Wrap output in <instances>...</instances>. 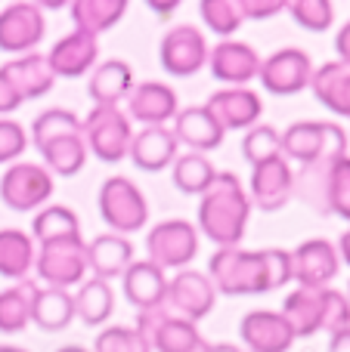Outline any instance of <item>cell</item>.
Returning <instances> with one entry per match:
<instances>
[{
	"mask_svg": "<svg viewBox=\"0 0 350 352\" xmlns=\"http://www.w3.org/2000/svg\"><path fill=\"white\" fill-rule=\"evenodd\" d=\"M208 278L214 285V291L227 294V297L267 294L273 287H285L291 281V254L279 248H217L208 260Z\"/></svg>",
	"mask_w": 350,
	"mask_h": 352,
	"instance_id": "1",
	"label": "cell"
},
{
	"mask_svg": "<svg viewBox=\"0 0 350 352\" xmlns=\"http://www.w3.org/2000/svg\"><path fill=\"white\" fill-rule=\"evenodd\" d=\"M248 217H251V201L242 179L236 173H217L198 201L196 229L217 248H239L248 229Z\"/></svg>",
	"mask_w": 350,
	"mask_h": 352,
	"instance_id": "2",
	"label": "cell"
},
{
	"mask_svg": "<svg viewBox=\"0 0 350 352\" xmlns=\"http://www.w3.org/2000/svg\"><path fill=\"white\" fill-rule=\"evenodd\" d=\"M31 142L41 152L50 176H74L87 164V142L81 121L68 109H47L31 124Z\"/></svg>",
	"mask_w": 350,
	"mask_h": 352,
	"instance_id": "3",
	"label": "cell"
},
{
	"mask_svg": "<svg viewBox=\"0 0 350 352\" xmlns=\"http://www.w3.org/2000/svg\"><path fill=\"white\" fill-rule=\"evenodd\" d=\"M295 198H301L316 213H335L350 223V158L332 164L301 167L295 173Z\"/></svg>",
	"mask_w": 350,
	"mask_h": 352,
	"instance_id": "4",
	"label": "cell"
},
{
	"mask_svg": "<svg viewBox=\"0 0 350 352\" xmlns=\"http://www.w3.org/2000/svg\"><path fill=\"white\" fill-rule=\"evenodd\" d=\"M347 155V133L335 121H298L282 133V158L301 167L332 164Z\"/></svg>",
	"mask_w": 350,
	"mask_h": 352,
	"instance_id": "5",
	"label": "cell"
},
{
	"mask_svg": "<svg viewBox=\"0 0 350 352\" xmlns=\"http://www.w3.org/2000/svg\"><path fill=\"white\" fill-rule=\"evenodd\" d=\"M99 217L115 235H134L149 223L146 195L127 176H109L99 186Z\"/></svg>",
	"mask_w": 350,
	"mask_h": 352,
	"instance_id": "6",
	"label": "cell"
},
{
	"mask_svg": "<svg viewBox=\"0 0 350 352\" xmlns=\"http://www.w3.org/2000/svg\"><path fill=\"white\" fill-rule=\"evenodd\" d=\"M81 133H84L87 152H93L103 164L124 161L130 152V140H134L127 111L112 109V105H93L90 115L81 121Z\"/></svg>",
	"mask_w": 350,
	"mask_h": 352,
	"instance_id": "7",
	"label": "cell"
},
{
	"mask_svg": "<svg viewBox=\"0 0 350 352\" xmlns=\"http://www.w3.org/2000/svg\"><path fill=\"white\" fill-rule=\"evenodd\" d=\"M34 272L47 287L68 291L74 285H84L87 266V244L84 238H62V241L41 244V254L34 256Z\"/></svg>",
	"mask_w": 350,
	"mask_h": 352,
	"instance_id": "8",
	"label": "cell"
},
{
	"mask_svg": "<svg viewBox=\"0 0 350 352\" xmlns=\"http://www.w3.org/2000/svg\"><path fill=\"white\" fill-rule=\"evenodd\" d=\"M53 198V176L43 164H28V161H16L0 176V201L3 207L16 213H31L47 207Z\"/></svg>",
	"mask_w": 350,
	"mask_h": 352,
	"instance_id": "9",
	"label": "cell"
},
{
	"mask_svg": "<svg viewBox=\"0 0 350 352\" xmlns=\"http://www.w3.org/2000/svg\"><path fill=\"white\" fill-rule=\"evenodd\" d=\"M149 263L158 269H186L198 254V229L189 219H165L146 235Z\"/></svg>",
	"mask_w": 350,
	"mask_h": 352,
	"instance_id": "10",
	"label": "cell"
},
{
	"mask_svg": "<svg viewBox=\"0 0 350 352\" xmlns=\"http://www.w3.org/2000/svg\"><path fill=\"white\" fill-rule=\"evenodd\" d=\"M136 331L143 334V340L149 343L152 352H189L202 340L196 324L174 316L167 306L140 312L136 316Z\"/></svg>",
	"mask_w": 350,
	"mask_h": 352,
	"instance_id": "11",
	"label": "cell"
},
{
	"mask_svg": "<svg viewBox=\"0 0 350 352\" xmlns=\"http://www.w3.org/2000/svg\"><path fill=\"white\" fill-rule=\"evenodd\" d=\"M217 303V291L211 285L208 272L198 269H180L174 278H167V294H165V306L174 316L186 318V322H202Z\"/></svg>",
	"mask_w": 350,
	"mask_h": 352,
	"instance_id": "12",
	"label": "cell"
},
{
	"mask_svg": "<svg viewBox=\"0 0 350 352\" xmlns=\"http://www.w3.org/2000/svg\"><path fill=\"white\" fill-rule=\"evenodd\" d=\"M264 90H270L273 96H295V93L307 90L310 78H313V62L304 50L298 47H282L273 56L260 59L258 72Z\"/></svg>",
	"mask_w": 350,
	"mask_h": 352,
	"instance_id": "13",
	"label": "cell"
},
{
	"mask_svg": "<svg viewBox=\"0 0 350 352\" xmlns=\"http://www.w3.org/2000/svg\"><path fill=\"white\" fill-rule=\"evenodd\" d=\"M158 59L171 78H192L208 65V41L196 25H177L161 37Z\"/></svg>",
	"mask_w": 350,
	"mask_h": 352,
	"instance_id": "14",
	"label": "cell"
},
{
	"mask_svg": "<svg viewBox=\"0 0 350 352\" xmlns=\"http://www.w3.org/2000/svg\"><path fill=\"white\" fill-rule=\"evenodd\" d=\"M43 34H47V19L37 3H10L0 10V50L3 53H34Z\"/></svg>",
	"mask_w": 350,
	"mask_h": 352,
	"instance_id": "15",
	"label": "cell"
},
{
	"mask_svg": "<svg viewBox=\"0 0 350 352\" xmlns=\"http://www.w3.org/2000/svg\"><path fill=\"white\" fill-rule=\"evenodd\" d=\"M291 198H295V170L282 155L251 167V195H248L251 207H258L260 213H276Z\"/></svg>",
	"mask_w": 350,
	"mask_h": 352,
	"instance_id": "16",
	"label": "cell"
},
{
	"mask_svg": "<svg viewBox=\"0 0 350 352\" xmlns=\"http://www.w3.org/2000/svg\"><path fill=\"white\" fill-rule=\"evenodd\" d=\"M291 254V281L301 287H329V281L338 275L341 256L338 248L326 238H310L301 241Z\"/></svg>",
	"mask_w": 350,
	"mask_h": 352,
	"instance_id": "17",
	"label": "cell"
},
{
	"mask_svg": "<svg viewBox=\"0 0 350 352\" xmlns=\"http://www.w3.org/2000/svg\"><path fill=\"white\" fill-rule=\"evenodd\" d=\"M205 109L214 115L223 133H229V130H251L264 111V102L248 87H223V90L211 93Z\"/></svg>",
	"mask_w": 350,
	"mask_h": 352,
	"instance_id": "18",
	"label": "cell"
},
{
	"mask_svg": "<svg viewBox=\"0 0 350 352\" xmlns=\"http://www.w3.org/2000/svg\"><path fill=\"white\" fill-rule=\"evenodd\" d=\"M239 337L245 343V352H289L295 343V334L282 318V312L273 309L248 312L239 324Z\"/></svg>",
	"mask_w": 350,
	"mask_h": 352,
	"instance_id": "19",
	"label": "cell"
},
{
	"mask_svg": "<svg viewBox=\"0 0 350 352\" xmlns=\"http://www.w3.org/2000/svg\"><path fill=\"white\" fill-rule=\"evenodd\" d=\"M208 65L220 84L227 87H248L260 72V56L254 47L242 41H220L208 53Z\"/></svg>",
	"mask_w": 350,
	"mask_h": 352,
	"instance_id": "20",
	"label": "cell"
},
{
	"mask_svg": "<svg viewBox=\"0 0 350 352\" xmlns=\"http://www.w3.org/2000/svg\"><path fill=\"white\" fill-rule=\"evenodd\" d=\"M121 291H124V300H127L136 312L158 309V306H165L167 275H165V269H158L155 263L134 260L127 266V272L121 275Z\"/></svg>",
	"mask_w": 350,
	"mask_h": 352,
	"instance_id": "21",
	"label": "cell"
},
{
	"mask_svg": "<svg viewBox=\"0 0 350 352\" xmlns=\"http://www.w3.org/2000/svg\"><path fill=\"white\" fill-rule=\"evenodd\" d=\"M177 93L161 80H143L127 96V115L146 127H165L177 118Z\"/></svg>",
	"mask_w": 350,
	"mask_h": 352,
	"instance_id": "22",
	"label": "cell"
},
{
	"mask_svg": "<svg viewBox=\"0 0 350 352\" xmlns=\"http://www.w3.org/2000/svg\"><path fill=\"white\" fill-rule=\"evenodd\" d=\"M326 291L329 287H295L285 297L282 318L289 322L295 340L326 331Z\"/></svg>",
	"mask_w": 350,
	"mask_h": 352,
	"instance_id": "23",
	"label": "cell"
},
{
	"mask_svg": "<svg viewBox=\"0 0 350 352\" xmlns=\"http://www.w3.org/2000/svg\"><path fill=\"white\" fill-rule=\"evenodd\" d=\"M96 59H99L96 37L84 34V31H72V34L59 37L53 43V50L47 53V62L56 78H81V74L96 68Z\"/></svg>",
	"mask_w": 350,
	"mask_h": 352,
	"instance_id": "24",
	"label": "cell"
},
{
	"mask_svg": "<svg viewBox=\"0 0 350 352\" xmlns=\"http://www.w3.org/2000/svg\"><path fill=\"white\" fill-rule=\"evenodd\" d=\"M0 72H3V78L12 84V90L19 93V99H22V102L47 96V93L53 90V84H56L53 68H50L47 56H41V53L16 56V59L6 62Z\"/></svg>",
	"mask_w": 350,
	"mask_h": 352,
	"instance_id": "25",
	"label": "cell"
},
{
	"mask_svg": "<svg viewBox=\"0 0 350 352\" xmlns=\"http://www.w3.org/2000/svg\"><path fill=\"white\" fill-rule=\"evenodd\" d=\"M171 133L177 136V142L189 146L192 152H198V155L214 152V148L223 142V136H227L220 130V124L214 121V115H211L205 105H189V109H180L177 118H174Z\"/></svg>",
	"mask_w": 350,
	"mask_h": 352,
	"instance_id": "26",
	"label": "cell"
},
{
	"mask_svg": "<svg viewBox=\"0 0 350 352\" xmlns=\"http://www.w3.org/2000/svg\"><path fill=\"white\" fill-rule=\"evenodd\" d=\"M130 263H134V244L124 235L105 232V235H96L87 244V266H90L93 278L99 281L121 278Z\"/></svg>",
	"mask_w": 350,
	"mask_h": 352,
	"instance_id": "27",
	"label": "cell"
},
{
	"mask_svg": "<svg viewBox=\"0 0 350 352\" xmlns=\"http://www.w3.org/2000/svg\"><path fill=\"white\" fill-rule=\"evenodd\" d=\"M177 136L167 127H143L140 133H134L130 140V152L127 158L134 161V167L146 173H158L165 170L167 164H174L177 158Z\"/></svg>",
	"mask_w": 350,
	"mask_h": 352,
	"instance_id": "28",
	"label": "cell"
},
{
	"mask_svg": "<svg viewBox=\"0 0 350 352\" xmlns=\"http://www.w3.org/2000/svg\"><path fill=\"white\" fill-rule=\"evenodd\" d=\"M130 90H134V72H130V65L124 59H105L90 72L87 93H90L93 105H112V109H118V102L127 99Z\"/></svg>",
	"mask_w": 350,
	"mask_h": 352,
	"instance_id": "29",
	"label": "cell"
},
{
	"mask_svg": "<svg viewBox=\"0 0 350 352\" xmlns=\"http://www.w3.org/2000/svg\"><path fill=\"white\" fill-rule=\"evenodd\" d=\"M310 90L320 99V105H326L332 115L350 118V65H344V62H326L322 68L313 72Z\"/></svg>",
	"mask_w": 350,
	"mask_h": 352,
	"instance_id": "30",
	"label": "cell"
},
{
	"mask_svg": "<svg viewBox=\"0 0 350 352\" xmlns=\"http://www.w3.org/2000/svg\"><path fill=\"white\" fill-rule=\"evenodd\" d=\"M37 285L31 278L16 281L12 287L0 291V334H22L31 324V312H34Z\"/></svg>",
	"mask_w": 350,
	"mask_h": 352,
	"instance_id": "31",
	"label": "cell"
},
{
	"mask_svg": "<svg viewBox=\"0 0 350 352\" xmlns=\"http://www.w3.org/2000/svg\"><path fill=\"white\" fill-rule=\"evenodd\" d=\"M31 322H34L41 331H47V334H59V331H65L68 324L74 322L72 294L59 291V287H37Z\"/></svg>",
	"mask_w": 350,
	"mask_h": 352,
	"instance_id": "32",
	"label": "cell"
},
{
	"mask_svg": "<svg viewBox=\"0 0 350 352\" xmlns=\"http://www.w3.org/2000/svg\"><path fill=\"white\" fill-rule=\"evenodd\" d=\"M34 241L22 229H0V275L25 281L34 269Z\"/></svg>",
	"mask_w": 350,
	"mask_h": 352,
	"instance_id": "33",
	"label": "cell"
},
{
	"mask_svg": "<svg viewBox=\"0 0 350 352\" xmlns=\"http://www.w3.org/2000/svg\"><path fill=\"white\" fill-rule=\"evenodd\" d=\"M124 12H127L124 0H74L72 22H74V31H84V34L96 37L103 31L115 28L124 19Z\"/></svg>",
	"mask_w": 350,
	"mask_h": 352,
	"instance_id": "34",
	"label": "cell"
},
{
	"mask_svg": "<svg viewBox=\"0 0 350 352\" xmlns=\"http://www.w3.org/2000/svg\"><path fill=\"white\" fill-rule=\"evenodd\" d=\"M74 300V316L87 324V328H99L112 318L115 312V291L109 287V281L90 278L78 287V294H72Z\"/></svg>",
	"mask_w": 350,
	"mask_h": 352,
	"instance_id": "35",
	"label": "cell"
},
{
	"mask_svg": "<svg viewBox=\"0 0 350 352\" xmlns=\"http://www.w3.org/2000/svg\"><path fill=\"white\" fill-rule=\"evenodd\" d=\"M31 238H37L41 244L62 241V238H81V223L74 217L72 207L65 204H47L34 213L31 223Z\"/></svg>",
	"mask_w": 350,
	"mask_h": 352,
	"instance_id": "36",
	"label": "cell"
},
{
	"mask_svg": "<svg viewBox=\"0 0 350 352\" xmlns=\"http://www.w3.org/2000/svg\"><path fill=\"white\" fill-rule=\"evenodd\" d=\"M217 167L208 161V155L198 152H186L174 158V186L183 195H198L202 198L208 192V186L214 182Z\"/></svg>",
	"mask_w": 350,
	"mask_h": 352,
	"instance_id": "37",
	"label": "cell"
},
{
	"mask_svg": "<svg viewBox=\"0 0 350 352\" xmlns=\"http://www.w3.org/2000/svg\"><path fill=\"white\" fill-rule=\"evenodd\" d=\"M282 155V133L276 127H267V124H254L251 130H245V140H242V158L251 167L264 164L270 158Z\"/></svg>",
	"mask_w": 350,
	"mask_h": 352,
	"instance_id": "38",
	"label": "cell"
},
{
	"mask_svg": "<svg viewBox=\"0 0 350 352\" xmlns=\"http://www.w3.org/2000/svg\"><path fill=\"white\" fill-rule=\"evenodd\" d=\"M198 12H202V22L208 25L211 34L217 37H233L236 31L242 28V10H239V0H205L198 3Z\"/></svg>",
	"mask_w": 350,
	"mask_h": 352,
	"instance_id": "39",
	"label": "cell"
},
{
	"mask_svg": "<svg viewBox=\"0 0 350 352\" xmlns=\"http://www.w3.org/2000/svg\"><path fill=\"white\" fill-rule=\"evenodd\" d=\"M285 10L304 31H313V34L326 31L335 22V6L329 0H291V3H285Z\"/></svg>",
	"mask_w": 350,
	"mask_h": 352,
	"instance_id": "40",
	"label": "cell"
},
{
	"mask_svg": "<svg viewBox=\"0 0 350 352\" xmlns=\"http://www.w3.org/2000/svg\"><path fill=\"white\" fill-rule=\"evenodd\" d=\"M93 352H152V349H149V343L143 340V334L136 328L115 324V328H105L96 337Z\"/></svg>",
	"mask_w": 350,
	"mask_h": 352,
	"instance_id": "41",
	"label": "cell"
},
{
	"mask_svg": "<svg viewBox=\"0 0 350 352\" xmlns=\"http://www.w3.org/2000/svg\"><path fill=\"white\" fill-rule=\"evenodd\" d=\"M28 148V133L19 121L0 118V164H16Z\"/></svg>",
	"mask_w": 350,
	"mask_h": 352,
	"instance_id": "42",
	"label": "cell"
},
{
	"mask_svg": "<svg viewBox=\"0 0 350 352\" xmlns=\"http://www.w3.org/2000/svg\"><path fill=\"white\" fill-rule=\"evenodd\" d=\"M239 10H242V19H270L276 12L285 10V0H239Z\"/></svg>",
	"mask_w": 350,
	"mask_h": 352,
	"instance_id": "43",
	"label": "cell"
},
{
	"mask_svg": "<svg viewBox=\"0 0 350 352\" xmlns=\"http://www.w3.org/2000/svg\"><path fill=\"white\" fill-rule=\"evenodd\" d=\"M19 105H22V99H19V93L12 90V84L0 72V115H12Z\"/></svg>",
	"mask_w": 350,
	"mask_h": 352,
	"instance_id": "44",
	"label": "cell"
},
{
	"mask_svg": "<svg viewBox=\"0 0 350 352\" xmlns=\"http://www.w3.org/2000/svg\"><path fill=\"white\" fill-rule=\"evenodd\" d=\"M335 50H338V62L350 65V19L344 22V28L338 31V37H335Z\"/></svg>",
	"mask_w": 350,
	"mask_h": 352,
	"instance_id": "45",
	"label": "cell"
},
{
	"mask_svg": "<svg viewBox=\"0 0 350 352\" xmlns=\"http://www.w3.org/2000/svg\"><path fill=\"white\" fill-rule=\"evenodd\" d=\"M329 352H350V328L329 337Z\"/></svg>",
	"mask_w": 350,
	"mask_h": 352,
	"instance_id": "46",
	"label": "cell"
},
{
	"mask_svg": "<svg viewBox=\"0 0 350 352\" xmlns=\"http://www.w3.org/2000/svg\"><path fill=\"white\" fill-rule=\"evenodd\" d=\"M149 10H152L158 19H171L174 12L180 10V3H149Z\"/></svg>",
	"mask_w": 350,
	"mask_h": 352,
	"instance_id": "47",
	"label": "cell"
},
{
	"mask_svg": "<svg viewBox=\"0 0 350 352\" xmlns=\"http://www.w3.org/2000/svg\"><path fill=\"white\" fill-rule=\"evenodd\" d=\"M338 256H341V263L350 266V229L341 235V241H338Z\"/></svg>",
	"mask_w": 350,
	"mask_h": 352,
	"instance_id": "48",
	"label": "cell"
},
{
	"mask_svg": "<svg viewBox=\"0 0 350 352\" xmlns=\"http://www.w3.org/2000/svg\"><path fill=\"white\" fill-rule=\"evenodd\" d=\"M211 352H245V349L236 346V343H211Z\"/></svg>",
	"mask_w": 350,
	"mask_h": 352,
	"instance_id": "49",
	"label": "cell"
},
{
	"mask_svg": "<svg viewBox=\"0 0 350 352\" xmlns=\"http://www.w3.org/2000/svg\"><path fill=\"white\" fill-rule=\"evenodd\" d=\"M189 352H211V343H208V340H198V343H196V346H192Z\"/></svg>",
	"mask_w": 350,
	"mask_h": 352,
	"instance_id": "50",
	"label": "cell"
},
{
	"mask_svg": "<svg viewBox=\"0 0 350 352\" xmlns=\"http://www.w3.org/2000/svg\"><path fill=\"white\" fill-rule=\"evenodd\" d=\"M56 352H90V349H84V346H62V349H56Z\"/></svg>",
	"mask_w": 350,
	"mask_h": 352,
	"instance_id": "51",
	"label": "cell"
},
{
	"mask_svg": "<svg viewBox=\"0 0 350 352\" xmlns=\"http://www.w3.org/2000/svg\"><path fill=\"white\" fill-rule=\"evenodd\" d=\"M0 352H25L22 346H0Z\"/></svg>",
	"mask_w": 350,
	"mask_h": 352,
	"instance_id": "52",
	"label": "cell"
},
{
	"mask_svg": "<svg viewBox=\"0 0 350 352\" xmlns=\"http://www.w3.org/2000/svg\"><path fill=\"white\" fill-rule=\"evenodd\" d=\"M347 300H350V285H347Z\"/></svg>",
	"mask_w": 350,
	"mask_h": 352,
	"instance_id": "53",
	"label": "cell"
}]
</instances>
